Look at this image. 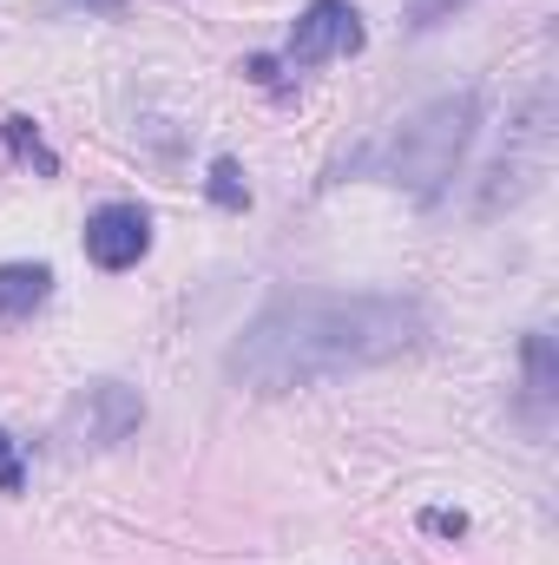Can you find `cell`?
I'll list each match as a JSON object with an SVG mask.
<instances>
[{
    "mask_svg": "<svg viewBox=\"0 0 559 565\" xmlns=\"http://www.w3.org/2000/svg\"><path fill=\"white\" fill-rule=\"evenodd\" d=\"M553 388H559L553 335H547V329H534V335H527V395H534V402H553Z\"/></svg>",
    "mask_w": 559,
    "mask_h": 565,
    "instance_id": "obj_8",
    "label": "cell"
},
{
    "mask_svg": "<svg viewBox=\"0 0 559 565\" xmlns=\"http://www.w3.org/2000/svg\"><path fill=\"white\" fill-rule=\"evenodd\" d=\"M145 250H151V217L139 204H106L86 217V257L99 270H133Z\"/></svg>",
    "mask_w": 559,
    "mask_h": 565,
    "instance_id": "obj_6",
    "label": "cell"
},
{
    "mask_svg": "<svg viewBox=\"0 0 559 565\" xmlns=\"http://www.w3.org/2000/svg\"><path fill=\"white\" fill-rule=\"evenodd\" d=\"M356 46H362L356 7H349V0H309L303 20L289 26L283 60H289V66H323V60H342V53H356Z\"/></svg>",
    "mask_w": 559,
    "mask_h": 565,
    "instance_id": "obj_5",
    "label": "cell"
},
{
    "mask_svg": "<svg viewBox=\"0 0 559 565\" xmlns=\"http://www.w3.org/2000/svg\"><path fill=\"white\" fill-rule=\"evenodd\" d=\"M139 422H145V402L126 382H93V388H80V395L66 402L60 434H66L73 447H119Z\"/></svg>",
    "mask_w": 559,
    "mask_h": 565,
    "instance_id": "obj_4",
    "label": "cell"
},
{
    "mask_svg": "<svg viewBox=\"0 0 559 565\" xmlns=\"http://www.w3.org/2000/svg\"><path fill=\"white\" fill-rule=\"evenodd\" d=\"M474 119H481V99L474 93H447L434 106H421L415 119L382 145V178L415 191V198H441V184L454 178L461 151L474 139Z\"/></svg>",
    "mask_w": 559,
    "mask_h": 565,
    "instance_id": "obj_2",
    "label": "cell"
},
{
    "mask_svg": "<svg viewBox=\"0 0 559 565\" xmlns=\"http://www.w3.org/2000/svg\"><path fill=\"white\" fill-rule=\"evenodd\" d=\"M211 198H218L224 211H244V204H251V191H244V178H238V164H231V158H218V164H211Z\"/></svg>",
    "mask_w": 559,
    "mask_h": 565,
    "instance_id": "obj_9",
    "label": "cell"
},
{
    "mask_svg": "<svg viewBox=\"0 0 559 565\" xmlns=\"http://www.w3.org/2000/svg\"><path fill=\"white\" fill-rule=\"evenodd\" d=\"M86 7H119V0H86Z\"/></svg>",
    "mask_w": 559,
    "mask_h": 565,
    "instance_id": "obj_13",
    "label": "cell"
},
{
    "mask_svg": "<svg viewBox=\"0 0 559 565\" xmlns=\"http://www.w3.org/2000/svg\"><path fill=\"white\" fill-rule=\"evenodd\" d=\"M421 526H428V533H467V520H461V513H428Z\"/></svg>",
    "mask_w": 559,
    "mask_h": 565,
    "instance_id": "obj_12",
    "label": "cell"
},
{
    "mask_svg": "<svg viewBox=\"0 0 559 565\" xmlns=\"http://www.w3.org/2000/svg\"><path fill=\"white\" fill-rule=\"evenodd\" d=\"M7 139H13V151H20V158H33L40 171H53V158H46V145L33 139V132H27V119H7Z\"/></svg>",
    "mask_w": 559,
    "mask_h": 565,
    "instance_id": "obj_10",
    "label": "cell"
},
{
    "mask_svg": "<svg viewBox=\"0 0 559 565\" xmlns=\"http://www.w3.org/2000/svg\"><path fill=\"white\" fill-rule=\"evenodd\" d=\"M53 289L46 264H0V322H27Z\"/></svg>",
    "mask_w": 559,
    "mask_h": 565,
    "instance_id": "obj_7",
    "label": "cell"
},
{
    "mask_svg": "<svg viewBox=\"0 0 559 565\" xmlns=\"http://www.w3.org/2000/svg\"><path fill=\"white\" fill-rule=\"evenodd\" d=\"M421 335H428V309L415 296L303 289V296H277L231 342V382H244L251 395H296V388L395 362Z\"/></svg>",
    "mask_w": 559,
    "mask_h": 565,
    "instance_id": "obj_1",
    "label": "cell"
},
{
    "mask_svg": "<svg viewBox=\"0 0 559 565\" xmlns=\"http://www.w3.org/2000/svg\"><path fill=\"white\" fill-rule=\"evenodd\" d=\"M547 164H553V93L540 86V93L527 99V113L507 126V145H500V158H494V171H487V191H481V211L520 204V198L547 178Z\"/></svg>",
    "mask_w": 559,
    "mask_h": 565,
    "instance_id": "obj_3",
    "label": "cell"
},
{
    "mask_svg": "<svg viewBox=\"0 0 559 565\" xmlns=\"http://www.w3.org/2000/svg\"><path fill=\"white\" fill-rule=\"evenodd\" d=\"M0 493H20V460H13V434H0Z\"/></svg>",
    "mask_w": 559,
    "mask_h": 565,
    "instance_id": "obj_11",
    "label": "cell"
}]
</instances>
